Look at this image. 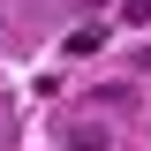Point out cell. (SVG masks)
Returning <instances> with one entry per match:
<instances>
[{"mask_svg": "<svg viewBox=\"0 0 151 151\" xmlns=\"http://www.w3.org/2000/svg\"><path fill=\"white\" fill-rule=\"evenodd\" d=\"M91 8H106V0H91Z\"/></svg>", "mask_w": 151, "mask_h": 151, "instance_id": "7a4b0ae2", "label": "cell"}, {"mask_svg": "<svg viewBox=\"0 0 151 151\" xmlns=\"http://www.w3.org/2000/svg\"><path fill=\"white\" fill-rule=\"evenodd\" d=\"M121 15H129V23H151V0H121Z\"/></svg>", "mask_w": 151, "mask_h": 151, "instance_id": "6da1fadb", "label": "cell"}]
</instances>
